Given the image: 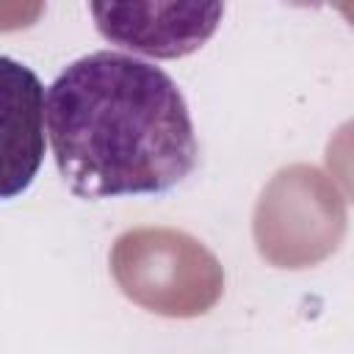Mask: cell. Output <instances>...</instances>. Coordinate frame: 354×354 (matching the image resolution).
I'll return each mask as SVG.
<instances>
[{
  "label": "cell",
  "mask_w": 354,
  "mask_h": 354,
  "mask_svg": "<svg viewBox=\"0 0 354 354\" xmlns=\"http://www.w3.org/2000/svg\"><path fill=\"white\" fill-rule=\"evenodd\" d=\"M44 144V86L30 66L0 55V199L33 183Z\"/></svg>",
  "instance_id": "obj_2"
},
{
  "label": "cell",
  "mask_w": 354,
  "mask_h": 354,
  "mask_svg": "<svg viewBox=\"0 0 354 354\" xmlns=\"http://www.w3.org/2000/svg\"><path fill=\"white\" fill-rule=\"evenodd\" d=\"M44 124L55 166L80 199L163 194L199 160L177 83L116 50L88 53L50 83Z\"/></svg>",
  "instance_id": "obj_1"
},
{
  "label": "cell",
  "mask_w": 354,
  "mask_h": 354,
  "mask_svg": "<svg viewBox=\"0 0 354 354\" xmlns=\"http://www.w3.org/2000/svg\"><path fill=\"white\" fill-rule=\"evenodd\" d=\"M88 11L108 41L152 58H180L213 36L224 6H166L163 19L158 22L152 19L149 6L91 3Z\"/></svg>",
  "instance_id": "obj_3"
}]
</instances>
